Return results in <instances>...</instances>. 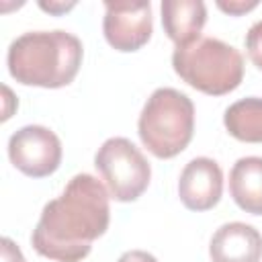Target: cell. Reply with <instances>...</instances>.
Instances as JSON below:
<instances>
[{"mask_svg": "<svg viewBox=\"0 0 262 262\" xmlns=\"http://www.w3.org/2000/svg\"><path fill=\"white\" fill-rule=\"evenodd\" d=\"M209 256L213 262H260L262 235L242 221L223 223L211 237Z\"/></svg>", "mask_w": 262, "mask_h": 262, "instance_id": "obj_9", "label": "cell"}, {"mask_svg": "<svg viewBox=\"0 0 262 262\" xmlns=\"http://www.w3.org/2000/svg\"><path fill=\"white\" fill-rule=\"evenodd\" d=\"M223 192V172L211 158L190 160L178 178V196L190 211L213 209Z\"/></svg>", "mask_w": 262, "mask_h": 262, "instance_id": "obj_8", "label": "cell"}, {"mask_svg": "<svg viewBox=\"0 0 262 262\" xmlns=\"http://www.w3.org/2000/svg\"><path fill=\"white\" fill-rule=\"evenodd\" d=\"M106 186L92 174H76L63 192L49 201L33 229L31 244L43 258L80 262L92 242L108 229L111 205Z\"/></svg>", "mask_w": 262, "mask_h": 262, "instance_id": "obj_1", "label": "cell"}, {"mask_svg": "<svg viewBox=\"0 0 262 262\" xmlns=\"http://www.w3.org/2000/svg\"><path fill=\"white\" fill-rule=\"evenodd\" d=\"M223 125L231 137L246 143H262V98L248 96L225 108Z\"/></svg>", "mask_w": 262, "mask_h": 262, "instance_id": "obj_12", "label": "cell"}, {"mask_svg": "<svg viewBox=\"0 0 262 262\" xmlns=\"http://www.w3.org/2000/svg\"><path fill=\"white\" fill-rule=\"evenodd\" d=\"M8 158L25 176L45 178L61 164V141L43 125H27L10 135Z\"/></svg>", "mask_w": 262, "mask_h": 262, "instance_id": "obj_6", "label": "cell"}, {"mask_svg": "<svg viewBox=\"0 0 262 262\" xmlns=\"http://www.w3.org/2000/svg\"><path fill=\"white\" fill-rule=\"evenodd\" d=\"M102 33L106 43L123 53L141 49L151 33V4L149 2H104Z\"/></svg>", "mask_w": 262, "mask_h": 262, "instance_id": "obj_7", "label": "cell"}, {"mask_svg": "<svg viewBox=\"0 0 262 262\" xmlns=\"http://www.w3.org/2000/svg\"><path fill=\"white\" fill-rule=\"evenodd\" d=\"M229 192L235 205L250 213L262 215V158H239L229 172Z\"/></svg>", "mask_w": 262, "mask_h": 262, "instance_id": "obj_11", "label": "cell"}, {"mask_svg": "<svg viewBox=\"0 0 262 262\" xmlns=\"http://www.w3.org/2000/svg\"><path fill=\"white\" fill-rule=\"evenodd\" d=\"M207 23V8L201 0H164L162 25L176 47L190 45L201 37Z\"/></svg>", "mask_w": 262, "mask_h": 262, "instance_id": "obj_10", "label": "cell"}, {"mask_svg": "<svg viewBox=\"0 0 262 262\" xmlns=\"http://www.w3.org/2000/svg\"><path fill=\"white\" fill-rule=\"evenodd\" d=\"M117 262H158L154 254L143 252V250H129L125 252Z\"/></svg>", "mask_w": 262, "mask_h": 262, "instance_id": "obj_16", "label": "cell"}, {"mask_svg": "<svg viewBox=\"0 0 262 262\" xmlns=\"http://www.w3.org/2000/svg\"><path fill=\"white\" fill-rule=\"evenodd\" d=\"M246 49L252 59V63L262 70V20L254 23L250 31L246 33Z\"/></svg>", "mask_w": 262, "mask_h": 262, "instance_id": "obj_13", "label": "cell"}, {"mask_svg": "<svg viewBox=\"0 0 262 262\" xmlns=\"http://www.w3.org/2000/svg\"><path fill=\"white\" fill-rule=\"evenodd\" d=\"M82 41L66 31H31L16 37L6 55L10 76L23 86L63 88L82 66Z\"/></svg>", "mask_w": 262, "mask_h": 262, "instance_id": "obj_2", "label": "cell"}, {"mask_svg": "<svg viewBox=\"0 0 262 262\" xmlns=\"http://www.w3.org/2000/svg\"><path fill=\"white\" fill-rule=\"evenodd\" d=\"M2 262H25L18 246H14V242L8 237L2 239Z\"/></svg>", "mask_w": 262, "mask_h": 262, "instance_id": "obj_15", "label": "cell"}, {"mask_svg": "<svg viewBox=\"0 0 262 262\" xmlns=\"http://www.w3.org/2000/svg\"><path fill=\"white\" fill-rule=\"evenodd\" d=\"M217 6H219L223 12H227V14L239 16V14H244V12L252 10V8H256L258 2H256V0H252V2H223V0H219Z\"/></svg>", "mask_w": 262, "mask_h": 262, "instance_id": "obj_14", "label": "cell"}, {"mask_svg": "<svg viewBox=\"0 0 262 262\" xmlns=\"http://www.w3.org/2000/svg\"><path fill=\"white\" fill-rule=\"evenodd\" d=\"M94 166L102 176L111 199L119 203L137 201L151 178L149 162L127 137L106 139L94 156Z\"/></svg>", "mask_w": 262, "mask_h": 262, "instance_id": "obj_5", "label": "cell"}, {"mask_svg": "<svg viewBox=\"0 0 262 262\" xmlns=\"http://www.w3.org/2000/svg\"><path fill=\"white\" fill-rule=\"evenodd\" d=\"M172 68L182 82L209 96L229 94L244 80L242 53L213 37H199L190 45L176 47Z\"/></svg>", "mask_w": 262, "mask_h": 262, "instance_id": "obj_3", "label": "cell"}, {"mask_svg": "<svg viewBox=\"0 0 262 262\" xmlns=\"http://www.w3.org/2000/svg\"><path fill=\"white\" fill-rule=\"evenodd\" d=\"M141 143L160 160L186 149L194 133V104L176 88H158L149 94L137 121Z\"/></svg>", "mask_w": 262, "mask_h": 262, "instance_id": "obj_4", "label": "cell"}, {"mask_svg": "<svg viewBox=\"0 0 262 262\" xmlns=\"http://www.w3.org/2000/svg\"><path fill=\"white\" fill-rule=\"evenodd\" d=\"M43 10H49V12H53V14H59V12H63V10H68V8H72L74 4H45V2H41L39 4Z\"/></svg>", "mask_w": 262, "mask_h": 262, "instance_id": "obj_17", "label": "cell"}]
</instances>
